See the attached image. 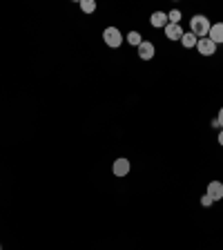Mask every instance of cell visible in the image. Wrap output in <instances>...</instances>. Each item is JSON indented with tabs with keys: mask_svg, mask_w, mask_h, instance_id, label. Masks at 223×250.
<instances>
[{
	"mask_svg": "<svg viewBox=\"0 0 223 250\" xmlns=\"http://www.w3.org/2000/svg\"><path fill=\"white\" fill-rule=\"evenodd\" d=\"M210 27H212V22L205 18V16L197 14L190 18V34H194L197 38H205L210 34Z\"/></svg>",
	"mask_w": 223,
	"mask_h": 250,
	"instance_id": "1",
	"label": "cell"
},
{
	"mask_svg": "<svg viewBox=\"0 0 223 250\" xmlns=\"http://www.w3.org/2000/svg\"><path fill=\"white\" fill-rule=\"evenodd\" d=\"M103 41H105V45L107 47H112V49H116V47H121L123 45V34H121L116 27H105L103 29Z\"/></svg>",
	"mask_w": 223,
	"mask_h": 250,
	"instance_id": "2",
	"label": "cell"
},
{
	"mask_svg": "<svg viewBox=\"0 0 223 250\" xmlns=\"http://www.w3.org/2000/svg\"><path fill=\"white\" fill-rule=\"evenodd\" d=\"M130 170H132V166H130V161H127L125 156L116 159L114 166H112V172H114V177H127V174H130Z\"/></svg>",
	"mask_w": 223,
	"mask_h": 250,
	"instance_id": "3",
	"label": "cell"
},
{
	"mask_svg": "<svg viewBox=\"0 0 223 250\" xmlns=\"http://www.w3.org/2000/svg\"><path fill=\"white\" fill-rule=\"evenodd\" d=\"M197 49H199V54H201V56H212V54L217 52V45H214V42L205 36V38H199Z\"/></svg>",
	"mask_w": 223,
	"mask_h": 250,
	"instance_id": "4",
	"label": "cell"
},
{
	"mask_svg": "<svg viewBox=\"0 0 223 250\" xmlns=\"http://www.w3.org/2000/svg\"><path fill=\"white\" fill-rule=\"evenodd\" d=\"M208 197H212V201H221L223 199V183L221 181H210L208 183Z\"/></svg>",
	"mask_w": 223,
	"mask_h": 250,
	"instance_id": "5",
	"label": "cell"
},
{
	"mask_svg": "<svg viewBox=\"0 0 223 250\" xmlns=\"http://www.w3.org/2000/svg\"><path fill=\"white\" fill-rule=\"evenodd\" d=\"M139 58L141 61H152L154 58V45L150 41H143L139 45Z\"/></svg>",
	"mask_w": 223,
	"mask_h": 250,
	"instance_id": "6",
	"label": "cell"
},
{
	"mask_svg": "<svg viewBox=\"0 0 223 250\" xmlns=\"http://www.w3.org/2000/svg\"><path fill=\"white\" fill-rule=\"evenodd\" d=\"M208 38L214 42V45H221L223 42V22H214V25L210 27Z\"/></svg>",
	"mask_w": 223,
	"mask_h": 250,
	"instance_id": "7",
	"label": "cell"
},
{
	"mask_svg": "<svg viewBox=\"0 0 223 250\" xmlns=\"http://www.w3.org/2000/svg\"><path fill=\"white\" fill-rule=\"evenodd\" d=\"M183 34H185V31H183L181 25H170V22L165 25V36L170 38V41H181Z\"/></svg>",
	"mask_w": 223,
	"mask_h": 250,
	"instance_id": "8",
	"label": "cell"
},
{
	"mask_svg": "<svg viewBox=\"0 0 223 250\" xmlns=\"http://www.w3.org/2000/svg\"><path fill=\"white\" fill-rule=\"evenodd\" d=\"M150 22H152V27H156V29H165V25H167V14H163V11H154L152 14V18H150Z\"/></svg>",
	"mask_w": 223,
	"mask_h": 250,
	"instance_id": "9",
	"label": "cell"
},
{
	"mask_svg": "<svg viewBox=\"0 0 223 250\" xmlns=\"http://www.w3.org/2000/svg\"><path fill=\"white\" fill-rule=\"evenodd\" d=\"M181 42H183V47H185V49H194V47H197V42H199V38L194 36V34H190V31H185V34H183V38H181Z\"/></svg>",
	"mask_w": 223,
	"mask_h": 250,
	"instance_id": "10",
	"label": "cell"
},
{
	"mask_svg": "<svg viewBox=\"0 0 223 250\" xmlns=\"http://www.w3.org/2000/svg\"><path fill=\"white\" fill-rule=\"evenodd\" d=\"M78 5H81V9H83L85 14H94V11H96V2H94V0H81Z\"/></svg>",
	"mask_w": 223,
	"mask_h": 250,
	"instance_id": "11",
	"label": "cell"
},
{
	"mask_svg": "<svg viewBox=\"0 0 223 250\" xmlns=\"http://www.w3.org/2000/svg\"><path fill=\"white\" fill-rule=\"evenodd\" d=\"M125 38H127V42H130V45H136V47H139L141 42H143V38H141L139 31H130V34H127Z\"/></svg>",
	"mask_w": 223,
	"mask_h": 250,
	"instance_id": "12",
	"label": "cell"
},
{
	"mask_svg": "<svg viewBox=\"0 0 223 250\" xmlns=\"http://www.w3.org/2000/svg\"><path fill=\"white\" fill-rule=\"evenodd\" d=\"M179 21H181V11L172 9L170 14H167V22H170V25H179Z\"/></svg>",
	"mask_w": 223,
	"mask_h": 250,
	"instance_id": "13",
	"label": "cell"
},
{
	"mask_svg": "<svg viewBox=\"0 0 223 250\" xmlns=\"http://www.w3.org/2000/svg\"><path fill=\"white\" fill-rule=\"evenodd\" d=\"M212 197H208V194H203V197H201V206H203V208H210V206H212Z\"/></svg>",
	"mask_w": 223,
	"mask_h": 250,
	"instance_id": "14",
	"label": "cell"
},
{
	"mask_svg": "<svg viewBox=\"0 0 223 250\" xmlns=\"http://www.w3.org/2000/svg\"><path fill=\"white\" fill-rule=\"evenodd\" d=\"M217 123H219V127L223 130V107L219 109V116H217Z\"/></svg>",
	"mask_w": 223,
	"mask_h": 250,
	"instance_id": "15",
	"label": "cell"
},
{
	"mask_svg": "<svg viewBox=\"0 0 223 250\" xmlns=\"http://www.w3.org/2000/svg\"><path fill=\"white\" fill-rule=\"evenodd\" d=\"M219 146H223V130L219 132Z\"/></svg>",
	"mask_w": 223,
	"mask_h": 250,
	"instance_id": "16",
	"label": "cell"
},
{
	"mask_svg": "<svg viewBox=\"0 0 223 250\" xmlns=\"http://www.w3.org/2000/svg\"><path fill=\"white\" fill-rule=\"evenodd\" d=\"M0 250H2V248H0Z\"/></svg>",
	"mask_w": 223,
	"mask_h": 250,
	"instance_id": "17",
	"label": "cell"
}]
</instances>
